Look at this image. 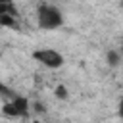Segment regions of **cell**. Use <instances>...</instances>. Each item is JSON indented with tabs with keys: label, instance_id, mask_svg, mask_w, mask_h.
Listing matches in <instances>:
<instances>
[{
	"label": "cell",
	"instance_id": "cell-1",
	"mask_svg": "<svg viewBox=\"0 0 123 123\" xmlns=\"http://www.w3.org/2000/svg\"><path fill=\"white\" fill-rule=\"evenodd\" d=\"M37 25L42 31H56L63 25V15L56 6L42 2L37 10Z\"/></svg>",
	"mask_w": 123,
	"mask_h": 123
},
{
	"label": "cell",
	"instance_id": "cell-2",
	"mask_svg": "<svg viewBox=\"0 0 123 123\" xmlns=\"http://www.w3.org/2000/svg\"><path fill=\"white\" fill-rule=\"evenodd\" d=\"M33 60L35 62H38L40 65H44V67H48V69H58V67H62L63 63H65V58H63V54L62 52H58V50H54V48H37V50H33Z\"/></svg>",
	"mask_w": 123,
	"mask_h": 123
},
{
	"label": "cell",
	"instance_id": "cell-3",
	"mask_svg": "<svg viewBox=\"0 0 123 123\" xmlns=\"http://www.w3.org/2000/svg\"><path fill=\"white\" fill-rule=\"evenodd\" d=\"M29 100L25 96H13L12 100L4 102L2 106V113L6 117H25L29 113Z\"/></svg>",
	"mask_w": 123,
	"mask_h": 123
},
{
	"label": "cell",
	"instance_id": "cell-4",
	"mask_svg": "<svg viewBox=\"0 0 123 123\" xmlns=\"http://www.w3.org/2000/svg\"><path fill=\"white\" fill-rule=\"evenodd\" d=\"M106 60H108V63H110L111 67H115V65H119V62H121V54H119L117 50H110L108 56H106Z\"/></svg>",
	"mask_w": 123,
	"mask_h": 123
},
{
	"label": "cell",
	"instance_id": "cell-5",
	"mask_svg": "<svg viewBox=\"0 0 123 123\" xmlns=\"http://www.w3.org/2000/svg\"><path fill=\"white\" fill-rule=\"evenodd\" d=\"M54 96L60 98V100H67V98H69V90H67V86H65V85H58V86L54 88Z\"/></svg>",
	"mask_w": 123,
	"mask_h": 123
},
{
	"label": "cell",
	"instance_id": "cell-6",
	"mask_svg": "<svg viewBox=\"0 0 123 123\" xmlns=\"http://www.w3.org/2000/svg\"><path fill=\"white\" fill-rule=\"evenodd\" d=\"M117 115L123 119V96L119 98V104H117Z\"/></svg>",
	"mask_w": 123,
	"mask_h": 123
},
{
	"label": "cell",
	"instance_id": "cell-7",
	"mask_svg": "<svg viewBox=\"0 0 123 123\" xmlns=\"http://www.w3.org/2000/svg\"><path fill=\"white\" fill-rule=\"evenodd\" d=\"M0 92H8V86H6L4 81H2V75H0Z\"/></svg>",
	"mask_w": 123,
	"mask_h": 123
},
{
	"label": "cell",
	"instance_id": "cell-8",
	"mask_svg": "<svg viewBox=\"0 0 123 123\" xmlns=\"http://www.w3.org/2000/svg\"><path fill=\"white\" fill-rule=\"evenodd\" d=\"M119 6H121V8H123V0H119Z\"/></svg>",
	"mask_w": 123,
	"mask_h": 123
},
{
	"label": "cell",
	"instance_id": "cell-9",
	"mask_svg": "<svg viewBox=\"0 0 123 123\" xmlns=\"http://www.w3.org/2000/svg\"><path fill=\"white\" fill-rule=\"evenodd\" d=\"M0 2H12V0H0Z\"/></svg>",
	"mask_w": 123,
	"mask_h": 123
}]
</instances>
